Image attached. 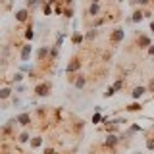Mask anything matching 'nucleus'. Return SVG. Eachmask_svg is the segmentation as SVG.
Instances as JSON below:
<instances>
[{
  "label": "nucleus",
  "mask_w": 154,
  "mask_h": 154,
  "mask_svg": "<svg viewBox=\"0 0 154 154\" xmlns=\"http://www.w3.org/2000/svg\"><path fill=\"white\" fill-rule=\"evenodd\" d=\"M123 38H125V31L118 27V29H114L112 35H110V42H112V45H118V42L123 41Z\"/></svg>",
  "instance_id": "nucleus-1"
},
{
  "label": "nucleus",
  "mask_w": 154,
  "mask_h": 154,
  "mask_svg": "<svg viewBox=\"0 0 154 154\" xmlns=\"http://www.w3.org/2000/svg\"><path fill=\"white\" fill-rule=\"evenodd\" d=\"M35 93H37V96H48V94H50V83H38V85H35Z\"/></svg>",
  "instance_id": "nucleus-2"
},
{
  "label": "nucleus",
  "mask_w": 154,
  "mask_h": 154,
  "mask_svg": "<svg viewBox=\"0 0 154 154\" xmlns=\"http://www.w3.org/2000/svg\"><path fill=\"white\" fill-rule=\"evenodd\" d=\"M31 54H33V46H31V42L23 45V46H21V52H19V58H21V62H27L29 58H31Z\"/></svg>",
  "instance_id": "nucleus-3"
},
{
  "label": "nucleus",
  "mask_w": 154,
  "mask_h": 154,
  "mask_svg": "<svg viewBox=\"0 0 154 154\" xmlns=\"http://www.w3.org/2000/svg\"><path fill=\"white\" fill-rule=\"evenodd\" d=\"M152 42H150V37L148 35H139V38H137V46L139 48H148Z\"/></svg>",
  "instance_id": "nucleus-4"
},
{
  "label": "nucleus",
  "mask_w": 154,
  "mask_h": 154,
  "mask_svg": "<svg viewBox=\"0 0 154 154\" xmlns=\"http://www.w3.org/2000/svg\"><path fill=\"white\" fill-rule=\"evenodd\" d=\"M27 17H29V8H21V10H17V12H16V19H17L19 23H25Z\"/></svg>",
  "instance_id": "nucleus-5"
},
{
  "label": "nucleus",
  "mask_w": 154,
  "mask_h": 154,
  "mask_svg": "<svg viewBox=\"0 0 154 154\" xmlns=\"http://www.w3.org/2000/svg\"><path fill=\"white\" fill-rule=\"evenodd\" d=\"M48 54H50V46H41L37 50V60L45 62V58H48Z\"/></svg>",
  "instance_id": "nucleus-6"
},
{
  "label": "nucleus",
  "mask_w": 154,
  "mask_h": 154,
  "mask_svg": "<svg viewBox=\"0 0 154 154\" xmlns=\"http://www.w3.org/2000/svg\"><path fill=\"white\" fill-rule=\"evenodd\" d=\"M16 119H17V123H19V125H23V127H27V125H29V123H31V116H29L27 112H23V114H19V116H17V118H16Z\"/></svg>",
  "instance_id": "nucleus-7"
},
{
  "label": "nucleus",
  "mask_w": 154,
  "mask_h": 154,
  "mask_svg": "<svg viewBox=\"0 0 154 154\" xmlns=\"http://www.w3.org/2000/svg\"><path fill=\"white\" fill-rule=\"evenodd\" d=\"M122 139L118 137V135H114V133H108V137H106V146H116Z\"/></svg>",
  "instance_id": "nucleus-8"
},
{
  "label": "nucleus",
  "mask_w": 154,
  "mask_h": 154,
  "mask_svg": "<svg viewBox=\"0 0 154 154\" xmlns=\"http://www.w3.org/2000/svg\"><path fill=\"white\" fill-rule=\"evenodd\" d=\"M79 67H81V62H79V60L75 58V60H71L69 64H67L66 71H67V73H73V71H77V69H79Z\"/></svg>",
  "instance_id": "nucleus-9"
},
{
  "label": "nucleus",
  "mask_w": 154,
  "mask_h": 154,
  "mask_svg": "<svg viewBox=\"0 0 154 154\" xmlns=\"http://www.w3.org/2000/svg\"><path fill=\"white\" fill-rule=\"evenodd\" d=\"M144 93H146V87H141V85H139V87H135V89H133L131 96H133L135 100H139V98H141V96H143Z\"/></svg>",
  "instance_id": "nucleus-10"
},
{
  "label": "nucleus",
  "mask_w": 154,
  "mask_h": 154,
  "mask_svg": "<svg viewBox=\"0 0 154 154\" xmlns=\"http://www.w3.org/2000/svg\"><path fill=\"white\" fill-rule=\"evenodd\" d=\"M87 12H89V16H91V17H96V16L100 14V6H98V4H91Z\"/></svg>",
  "instance_id": "nucleus-11"
},
{
  "label": "nucleus",
  "mask_w": 154,
  "mask_h": 154,
  "mask_svg": "<svg viewBox=\"0 0 154 154\" xmlns=\"http://www.w3.org/2000/svg\"><path fill=\"white\" fill-rule=\"evenodd\" d=\"M73 85H75V89H83V87L87 85V77L79 75V77H77V79L73 81Z\"/></svg>",
  "instance_id": "nucleus-12"
},
{
  "label": "nucleus",
  "mask_w": 154,
  "mask_h": 154,
  "mask_svg": "<svg viewBox=\"0 0 154 154\" xmlns=\"http://www.w3.org/2000/svg\"><path fill=\"white\" fill-rule=\"evenodd\" d=\"M41 4H46V0H27V8H29V10L41 6Z\"/></svg>",
  "instance_id": "nucleus-13"
},
{
  "label": "nucleus",
  "mask_w": 154,
  "mask_h": 154,
  "mask_svg": "<svg viewBox=\"0 0 154 154\" xmlns=\"http://www.w3.org/2000/svg\"><path fill=\"white\" fill-rule=\"evenodd\" d=\"M12 96V89H8V87H4V89H0V100H6Z\"/></svg>",
  "instance_id": "nucleus-14"
},
{
  "label": "nucleus",
  "mask_w": 154,
  "mask_h": 154,
  "mask_svg": "<svg viewBox=\"0 0 154 154\" xmlns=\"http://www.w3.org/2000/svg\"><path fill=\"white\" fill-rule=\"evenodd\" d=\"M125 110H127V112H141V110H143V106L139 104V102H133V104H129Z\"/></svg>",
  "instance_id": "nucleus-15"
},
{
  "label": "nucleus",
  "mask_w": 154,
  "mask_h": 154,
  "mask_svg": "<svg viewBox=\"0 0 154 154\" xmlns=\"http://www.w3.org/2000/svg\"><path fill=\"white\" fill-rule=\"evenodd\" d=\"M144 17V12H141V10H137V12H133V17H131V21H135V23H139L141 19Z\"/></svg>",
  "instance_id": "nucleus-16"
},
{
  "label": "nucleus",
  "mask_w": 154,
  "mask_h": 154,
  "mask_svg": "<svg viewBox=\"0 0 154 154\" xmlns=\"http://www.w3.org/2000/svg\"><path fill=\"white\" fill-rule=\"evenodd\" d=\"M108 19H110L108 16H104V17H96L94 21H93V27H94V29H96V27H100L102 23H106V21H108Z\"/></svg>",
  "instance_id": "nucleus-17"
},
{
  "label": "nucleus",
  "mask_w": 154,
  "mask_h": 154,
  "mask_svg": "<svg viewBox=\"0 0 154 154\" xmlns=\"http://www.w3.org/2000/svg\"><path fill=\"white\" fill-rule=\"evenodd\" d=\"M83 35H79V33H73V35H71V42H73V45H79V42H83Z\"/></svg>",
  "instance_id": "nucleus-18"
},
{
  "label": "nucleus",
  "mask_w": 154,
  "mask_h": 154,
  "mask_svg": "<svg viewBox=\"0 0 154 154\" xmlns=\"http://www.w3.org/2000/svg\"><path fill=\"white\" fill-rule=\"evenodd\" d=\"M33 37H35V31H33V25H29L25 29V38L27 41H33Z\"/></svg>",
  "instance_id": "nucleus-19"
},
{
  "label": "nucleus",
  "mask_w": 154,
  "mask_h": 154,
  "mask_svg": "<svg viewBox=\"0 0 154 154\" xmlns=\"http://www.w3.org/2000/svg\"><path fill=\"white\" fill-rule=\"evenodd\" d=\"M96 35H98V31H96V29L93 27V29H91V31H89V33L85 35V41H93V38H94Z\"/></svg>",
  "instance_id": "nucleus-20"
},
{
  "label": "nucleus",
  "mask_w": 154,
  "mask_h": 154,
  "mask_svg": "<svg viewBox=\"0 0 154 154\" xmlns=\"http://www.w3.org/2000/svg\"><path fill=\"white\" fill-rule=\"evenodd\" d=\"M58 50H60V48H58V46H52V48H50V54H48V58H50L52 62H54L56 58H58Z\"/></svg>",
  "instance_id": "nucleus-21"
},
{
  "label": "nucleus",
  "mask_w": 154,
  "mask_h": 154,
  "mask_svg": "<svg viewBox=\"0 0 154 154\" xmlns=\"http://www.w3.org/2000/svg\"><path fill=\"white\" fill-rule=\"evenodd\" d=\"M29 139H31V135H29L27 131H23V133L19 135V137H17V141H19V143H27Z\"/></svg>",
  "instance_id": "nucleus-22"
},
{
  "label": "nucleus",
  "mask_w": 154,
  "mask_h": 154,
  "mask_svg": "<svg viewBox=\"0 0 154 154\" xmlns=\"http://www.w3.org/2000/svg\"><path fill=\"white\" fill-rule=\"evenodd\" d=\"M123 85H125V81H123V79H118V81H116V83H114L112 87L116 89V93H118V91H122V89H123Z\"/></svg>",
  "instance_id": "nucleus-23"
},
{
  "label": "nucleus",
  "mask_w": 154,
  "mask_h": 154,
  "mask_svg": "<svg viewBox=\"0 0 154 154\" xmlns=\"http://www.w3.org/2000/svg\"><path fill=\"white\" fill-rule=\"evenodd\" d=\"M41 144H42V139H41V137H33V141H31V146H33V148L41 146Z\"/></svg>",
  "instance_id": "nucleus-24"
},
{
  "label": "nucleus",
  "mask_w": 154,
  "mask_h": 154,
  "mask_svg": "<svg viewBox=\"0 0 154 154\" xmlns=\"http://www.w3.org/2000/svg\"><path fill=\"white\" fill-rule=\"evenodd\" d=\"M42 12H45V16H50V14H52V8H50V4H42Z\"/></svg>",
  "instance_id": "nucleus-25"
},
{
  "label": "nucleus",
  "mask_w": 154,
  "mask_h": 154,
  "mask_svg": "<svg viewBox=\"0 0 154 154\" xmlns=\"http://www.w3.org/2000/svg\"><path fill=\"white\" fill-rule=\"evenodd\" d=\"M114 94H116V89H114V87H108V89H106V93H104L106 98H110V96H114Z\"/></svg>",
  "instance_id": "nucleus-26"
},
{
  "label": "nucleus",
  "mask_w": 154,
  "mask_h": 154,
  "mask_svg": "<svg viewBox=\"0 0 154 154\" xmlns=\"http://www.w3.org/2000/svg\"><path fill=\"white\" fill-rule=\"evenodd\" d=\"M100 122H104V118L100 116V112H96V114L93 116V123H100Z\"/></svg>",
  "instance_id": "nucleus-27"
},
{
  "label": "nucleus",
  "mask_w": 154,
  "mask_h": 154,
  "mask_svg": "<svg viewBox=\"0 0 154 154\" xmlns=\"http://www.w3.org/2000/svg\"><path fill=\"white\" fill-rule=\"evenodd\" d=\"M64 35H58V38H56V45L54 46H58V48H62V45H64Z\"/></svg>",
  "instance_id": "nucleus-28"
},
{
  "label": "nucleus",
  "mask_w": 154,
  "mask_h": 154,
  "mask_svg": "<svg viewBox=\"0 0 154 154\" xmlns=\"http://www.w3.org/2000/svg\"><path fill=\"white\" fill-rule=\"evenodd\" d=\"M14 81H16V83H19V81H23V73H21V71H17V73L14 75Z\"/></svg>",
  "instance_id": "nucleus-29"
},
{
  "label": "nucleus",
  "mask_w": 154,
  "mask_h": 154,
  "mask_svg": "<svg viewBox=\"0 0 154 154\" xmlns=\"http://www.w3.org/2000/svg\"><path fill=\"white\" fill-rule=\"evenodd\" d=\"M146 148L148 150H154V139H148L146 141Z\"/></svg>",
  "instance_id": "nucleus-30"
},
{
  "label": "nucleus",
  "mask_w": 154,
  "mask_h": 154,
  "mask_svg": "<svg viewBox=\"0 0 154 154\" xmlns=\"http://www.w3.org/2000/svg\"><path fill=\"white\" fill-rule=\"evenodd\" d=\"M64 14H66V17H73V10H71V8H66Z\"/></svg>",
  "instance_id": "nucleus-31"
},
{
  "label": "nucleus",
  "mask_w": 154,
  "mask_h": 154,
  "mask_svg": "<svg viewBox=\"0 0 154 154\" xmlns=\"http://www.w3.org/2000/svg\"><path fill=\"white\" fill-rule=\"evenodd\" d=\"M133 2H135V4H139V6H146L150 0H133Z\"/></svg>",
  "instance_id": "nucleus-32"
},
{
  "label": "nucleus",
  "mask_w": 154,
  "mask_h": 154,
  "mask_svg": "<svg viewBox=\"0 0 154 154\" xmlns=\"http://www.w3.org/2000/svg\"><path fill=\"white\" fill-rule=\"evenodd\" d=\"M131 129H133L135 133H137V131H143V127H141V125H131Z\"/></svg>",
  "instance_id": "nucleus-33"
},
{
  "label": "nucleus",
  "mask_w": 154,
  "mask_h": 154,
  "mask_svg": "<svg viewBox=\"0 0 154 154\" xmlns=\"http://www.w3.org/2000/svg\"><path fill=\"white\" fill-rule=\"evenodd\" d=\"M42 154H54V148H45V152Z\"/></svg>",
  "instance_id": "nucleus-34"
},
{
  "label": "nucleus",
  "mask_w": 154,
  "mask_h": 154,
  "mask_svg": "<svg viewBox=\"0 0 154 154\" xmlns=\"http://www.w3.org/2000/svg\"><path fill=\"white\" fill-rule=\"evenodd\" d=\"M148 91H150V93H154V79L150 81V85H148Z\"/></svg>",
  "instance_id": "nucleus-35"
},
{
  "label": "nucleus",
  "mask_w": 154,
  "mask_h": 154,
  "mask_svg": "<svg viewBox=\"0 0 154 154\" xmlns=\"http://www.w3.org/2000/svg\"><path fill=\"white\" fill-rule=\"evenodd\" d=\"M148 54H150V56H154V46H152V45L148 46Z\"/></svg>",
  "instance_id": "nucleus-36"
},
{
  "label": "nucleus",
  "mask_w": 154,
  "mask_h": 154,
  "mask_svg": "<svg viewBox=\"0 0 154 154\" xmlns=\"http://www.w3.org/2000/svg\"><path fill=\"white\" fill-rule=\"evenodd\" d=\"M64 4H67V6H71V4H73V0H64Z\"/></svg>",
  "instance_id": "nucleus-37"
},
{
  "label": "nucleus",
  "mask_w": 154,
  "mask_h": 154,
  "mask_svg": "<svg viewBox=\"0 0 154 154\" xmlns=\"http://www.w3.org/2000/svg\"><path fill=\"white\" fill-rule=\"evenodd\" d=\"M150 31L154 33V19H152V21H150Z\"/></svg>",
  "instance_id": "nucleus-38"
},
{
  "label": "nucleus",
  "mask_w": 154,
  "mask_h": 154,
  "mask_svg": "<svg viewBox=\"0 0 154 154\" xmlns=\"http://www.w3.org/2000/svg\"><path fill=\"white\" fill-rule=\"evenodd\" d=\"M89 2H91V4H98L100 0H89Z\"/></svg>",
  "instance_id": "nucleus-39"
},
{
  "label": "nucleus",
  "mask_w": 154,
  "mask_h": 154,
  "mask_svg": "<svg viewBox=\"0 0 154 154\" xmlns=\"http://www.w3.org/2000/svg\"><path fill=\"white\" fill-rule=\"evenodd\" d=\"M152 129H154V123H152Z\"/></svg>",
  "instance_id": "nucleus-40"
},
{
  "label": "nucleus",
  "mask_w": 154,
  "mask_h": 154,
  "mask_svg": "<svg viewBox=\"0 0 154 154\" xmlns=\"http://www.w3.org/2000/svg\"><path fill=\"white\" fill-rule=\"evenodd\" d=\"M119 2H123V0H119Z\"/></svg>",
  "instance_id": "nucleus-41"
}]
</instances>
